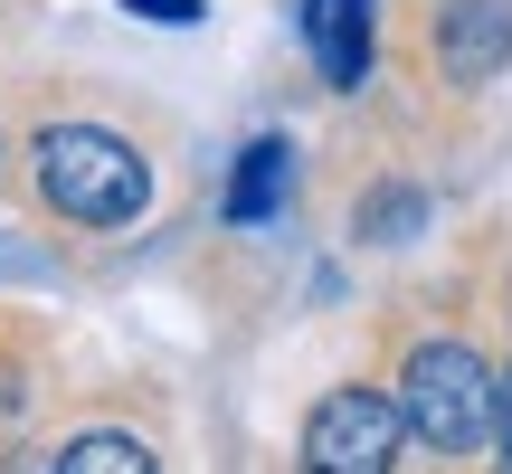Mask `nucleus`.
<instances>
[{
  "instance_id": "9",
  "label": "nucleus",
  "mask_w": 512,
  "mask_h": 474,
  "mask_svg": "<svg viewBox=\"0 0 512 474\" xmlns=\"http://www.w3.org/2000/svg\"><path fill=\"white\" fill-rule=\"evenodd\" d=\"M494 446H503V465H512V370H494Z\"/></svg>"
},
{
  "instance_id": "6",
  "label": "nucleus",
  "mask_w": 512,
  "mask_h": 474,
  "mask_svg": "<svg viewBox=\"0 0 512 474\" xmlns=\"http://www.w3.org/2000/svg\"><path fill=\"white\" fill-rule=\"evenodd\" d=\"M285 181H294V143H247L238 181H228V228H266L275 209H285Z\"/></svg>"
},
{
  "instance_id": "4",
  "label": "nucleus",
  "mask_w": 512,
  "mask_h": 474,
  "mask_svg": "<svg viewBox=\"0 0 512 474\" xmlns=\"http://www.w3.org/2000/svg\"><path fill=\"white\" fill-rule=\"evenodd\" d=\"M503 57H512V0H446L437 67L456 86H484V76H503Z\"/></svg>"
},
{
  "instance_id": "10",
  "label": "nucleus",
  "mask_w": 512,
  "mask_h": 474,
  "mask_svg": "<svg viewBox=\"0 0 512 474\" xmlns=\"http://www.w3.org/2000/svg\"><path fill=\"white\" fill-rule=\"evenodd\" d=\"M133 19H200V0H124Z\"/></svg>"
},
{
  "instance_id": "3",
  "label": "nucleus",
  "mask_w": 512,
  "mask_h": 474,
  "mask_svg": "<svg viewBox=\"0 0 512 474\" xmlns=\"http://www.w3.org/2000/svg\"><path fill=\"white\" fill-rule=\"evenodd\" d=\"M408 437V408L380 399V389H332L323 408L304 418V465L323 474H389Z\"/></svg>"
},
{
  "instance_id": "7",
  "label": "nucleus",
  "mask_w": 512,
  "mask_h": 474,
  "mask_svg": "<svg viewBox=\"0 0 512 474\" xmlns=\"http://www.w3.org/2000/svg\"><path fill=\"white\" fill-rule=\"evenodd\" d=\"M48 465H57V474H152V456H143L133 437H67Z\"/></svg>"
},
{
  "instance_id": "1",
  "label": "nucleus",
  "mask_w": 512,
  "mask_h": 474,
  "mask_svg": "<svg viewBox=\"0 0 512 474\" xmlns=\"http://www.w3.org/2000/svg\"><path fill=\"white\" fill-rule=\"evenodd\" d=\"M38 190H48V209L76 219V228H124V219H143L152 171H143V152H133L124 133L57 124V133H38Z\"/></svg>"
},
{
  "instance_id": "5",
  "label": "nucleus",
  "mask_w": 512,
  "mask_h": 474,
  "mask_svg": "<svg viewBox=\"0 0 512 474\" xmlns=\"http://www.w3.org/2000/svg\"><path fill=\"white\" fill-rule=\"evenodd\" d=\"M304 38H313V67L332 86L370 76V0H304Z\"/></svg>"
},
{
  "instance_id": "8",
  "label": "nucleus",
  "mask_w": 512,
  "mask_h": 474,
  "mask_svg": "<svg viewBox=\"0 0 512 474\" xmlns=\"http://www.w3.org/2000/svg\"><path fill=\"white\" fill-rule=\"evenodd\" d=\"M418 219H427L418 190H370V200H361V237H408Z\"/></svg>"
},
{
  "instance_id": "2",
  "label": "nucleus",
  "mask_w": 512,
  "mask_h": 474,
  "mask_svg": "<svg viewBox=\"0 0 512 474\" xmlns=\"http://www.w3.org/2000/svg\"><path fill=\"white\" fill-rule=\"evenodd\" d=\"M399 408H408V437L465 456V446L494 437V370L465 342H427V351H408V370H399Z\"/></svg>"
}]
</instances>
